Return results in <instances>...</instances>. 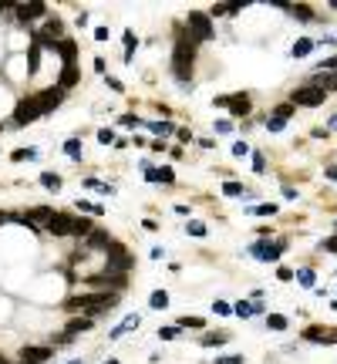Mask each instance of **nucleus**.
<instances>
[{"instance_id":"nucleus-49","label":"nucleus","mask_w":337,"mask_h":364,"mask_svg":"<svg viewBox=\"0 0 337 364\" xmlns=\"http://www.w3.org/2000/svg\"><path fill=\"white\" fill-rule=\"evenodd\" d=\"M67 364H81V361H67Z\"/></svg>"},{"instance_id":"nucleus-14","label":"nucleus","mask_w":337,"mask_h":364,"mask_svg":"<svg viewBox=\"0 0 337 364\" xmlns=\"http://www.w3.org/2000/svg\"><path fill=\"white\" fill-rule=\"evenodd\" d=\"M61 31H64V24L54 17V21L44 24V34H37V41H41V44H51V41H57V37H61Z\"/></svg>"},{"instance_id":"nucleus-8","label":"nucleus","mask_w":337,"mask_h":364,"mask_svg":"<svg viewBox=\"0 0 337 364\" xmlns=\"http://www.w3.org/2000/svg\"><path fill=\"white\" fill-rule=\"evenodd\" d=\"M34 102H37V108H41V115L54 112L57 105H61V88H47V91H41V95H34Z\"/></svg>"},{"instance_id":"nucleus-32","label":"nucleus","mask_w":337,"mask_h":364,"mask_svg":"<svg viewBox=\"0 0 337 364\" xmlns=\"http://www.w3.org/2000/svg\"><path fill=\"white\" fill-rule=\"evenodd\" d=\"M206 320L202 317H179V327H202Z\"/></svg>"},{"instance_id":"nucleus-3","label":"nucleus","mask_w":337,"mask_h":364,"mask_svg":"<svg viewBox=\"0 0 337 364\" xmlns=\"http://www.w3.org/2000/svg\"><path fill=\"white\" fill-rule=\"evenodd\" d=\"M105 253H108V273H125V270H132V266H135L132 253L125 250L122 243H115V239L108 243V250H105Z\"/></svg>"},{"instance_id":"nucleus-20","label":"nucleus","mask_w":337,"mask_h":364,"mask_svg":"<svg viewBox=\"0 0 337 364\" xmlns=\"http://www.w3.org/2000/svg\"><path fill=\"white\" fill-rule=\"evenodd\" d=\"M236 314H239V317H249V314H257L260 310V300H253V304H246V300H239V304H236Z\"/></svg>"},{"instance_id":"nucleus-7","label":"nucleus","mask_w":337,"mask_h":364,"mask_svg":"<svg viewBox=\"0 0 337 364\" xmlns=\"http://www.w3.org/2000/svg\"><path fill=\"white\" fill-rule=\"evenodd\" d=\"M37 115H41V108H37V102H34V95H31V98H24V102L14 108V125H27Z\"/></svg>"},{"instance_id":"nucleus-41","label":"nucleus","mask_w":337,"mask_h":364,"mask_svg":"<svg viewBox=\"0 0 337 364\" xmlns=\"http://www.w3.org/2000/svg\"><path fill=\"white\" fill-rule=\"evenodd\" d=\"M324 250L327 253H337V236L334 239H324Z\"/></svg>"},{"instance_id":"nucleus-18","label":"nucleus","mask_w":337,"mask_h":364,"mask_svg":"<svg viewBox=\"0 0 337 364\" xmlns=\"http://www.w3.org/2000/svg\"><path fill=\"white\" fill-rule=\"evenodd\" d=\"M74 81H78V68H74V64H64V71H61V91L71 88Z\"/></svg>"},{"instance_id":"nucleus-30","label":"nucleus","mask_w":337,"mask_h":364,"mask_svg":"<svg viewBox=\"0 0 337 364\" xmlns=\"http://www.w3.org/2000/svg\"><path fill=\"white\" fill-rule=\"evenodd\" d=\"M148 304H152V307H168V294H162V290H155Z\"/></svg>"},{"instance_id":"nucleus-22","label":"nucleus","mask_w":337,"mask_h":364,"mask_svg":"<svg viewBox=\"0 0 337 364\" xmlns=\"http://www.w3.org/2000/svg\"><path fill=\"white\" fill-rule=\"evenodd\" d=\"M64 152L78 162V159H81V138H67V142H64Z\"/></svg>"},{"instance_id":"nucleus-34","label":"nucleus","mask_w":337,"mask_h":364,"mask_svg":"<svg viewBox=\"0 0 337 364\" xmlns=\"http://www.w3.org/2000/svg\"><path fill=\"white\" fill-rule=\"evenodd\" d=\"M148 128H152L155 135H168V132H172V125H168V122H155V125H148Z\"/></svg>"},{"instance_id":"nucleus-29","label":"nucleus","mask_w":337,"mask_h":364,"mask_svg":"<svg viewBox=\"0 0 337 364\" xmlns=\"http://www.w3.org/2000/svg\"><path fill=\"white\" fill-rule=\"evenodd\" d=\"M85 189H95V193H112V186H105L98 179H85Z\"/></svg>"},{"instance_id":"nucleus-11","label":"nucleus","mask_w":337,"mask_h":364,"mask_svg":"<svg viewBox=\"0 0 337 364\" xmlns=\"http://www.w3.org/2000/svg\"><path fill=\"white\" fill-rule=\"evenodd\" d=\"M14 11H17V24H27V21L44 17L47 7H44V4H21V7H14Z\"/></svg>"},{"instance_id":"nucleus-6","label":"nucleus","mask_w":337,"mask_h":364,"mask_svg":"<svg viewBox=\"0 0 337 364\" xmlns=\"http://www.w3.org/2000/svg\"><path fill=\"white\" fill-rule=\"evenodd\" d=\"M47 233H54V236H78V216L54 213V219L47 223Z\"/></svg>"},{"instance_id":"nucleus-44","label":"nucleus","mask_w":337,"mask_h":364,"mask_svg":"<svg viewBox=\"0 0 337 364\" xmlns=\"http://www.w3.org/2000/svg\"><path fill=\"white\" fill-rule=\"evenodd\" d=\"M98 142H105V145H108V142H115V135H112V132H98Z\"/></svg>"},{"instance_id":"nucleus-17","label":"nucleus","mask_w":337,"mask_h":364,"mask_svg":"<svg viewBox=\"0 0 337 364\" xmlns=\"http://www.w3.org/2000/svg\"><path fill=\"white\" fill-rule=\"evenodd\" d=\"M91 327H95V320H91V317H81V320H71L64 334H67V337H74L78 330H91Z\"/></svg>"},{"instance_id":"nucleus-33","label":"nucleus","mask_w":337,"mask_h":364,"mask_svg":"<svg viewBox=\"0 0 337 364\" xmlns=\"http://www.w3.org/2000/svg\"><path fill=\"white\" fill-rule=\"evenodd\" d=\"M223 193H226V196H243V186H239V182H226Z\"/></svg>"},{"instance_id":"nucleus-28","label":"nucleus","mask_w":337,"mask_h":364,"mask_svg":"<svg viewBox=\"0 0 337 364\" xmlns=\"http://www.w3.org/2000/svg\"><path fill=\"white\" fill-rule=\"evenodd\" d=\"M267 324H270L273 330H283V327H287V317H283V314H270Z\"/></svg>"},{"instance_id":"nucleus-5","label":"nucleus","mask_w":337,"mask_h":364,"mask_svg":"<svg viewBox=\"0 0 337 364\" xmlns=\"http://www.w3.org/2000/svg\"><path fill=\"white\" fill-rule=\"evenodd\" d=\"M216 27L209 24V17L206 14H189V37L199 44V41H213Z\"/></svg>"},{"instance_id":"nucleus-38","label":"nucleus","mask_w":337,"mask_h":364,"mask_svg":"<svg viewBox=\"0 0 337 364\" xmlns=\"http://www.w3.org/2000/svg\"><path fill=\"white\" fill-rule=\"evenodd\" d=\"M233 152H236V155H246V152H249V145H246V142H236V145H233Z\"/></svg>"},{"instance_id":"nucleus-21","label":"nucleus","mask_w":337,"mask_h":364,"mask_svg":"<svg viewBox=\"0 0 337 364\" xmlns=\"http://www.w3.org/2000/svg\"><path fill=\"white\" fill-rule=\"evenodd\" d=\"M37 57H41V41L34 37V44H31V51H27V68L31 71H37Z\"/></svg>"},{"instance_id":"nucleus-23","label":"nucleus","mask_w":337,"mask_h":364,"mask_svg":"<svg viewBox=\"0 0 337 364\" xmlns=\"http://www.w3.org/2000/svg\"><path fill=\"white\" fill-rule=\"evenodd\" d=\"M128 327H138V314H132V317H125L122 324H118V327L112 330V337H118V334H125V330H128Z\"/></svg>"},{"instance_id":"nucleus-39","label":"nucleus","mask_w":337,"mask_h":364,"mask_svg":"<svg viewBox=\"0 0 337 364\" xmlns=\"http://www.w3.org/2000/svg\"><path fill=\"white\" fill-rule=\"evenodd\" d=\"M253 169H257V172H263V169H267V162H263V155H253Z\"/></svg>"},{"instance_id":"nucleus-24","label":"nucleus","mask_w":337,"mask_h":364,"mask_svg":"<svg viewBox=\"0 0 337 364\" xmlns=\"http://www.w3.org/2000/svg\"><path fill=\"white\" fill-rule=\"evenodd\" d=\"M253 216H277L280 209H277V203H263V206H257V209H249Z\"/></svg>"},{"instance_id":"nucleus-36","label":"nucleus","mask_w":337,"mask_h":364,"mask_svg":"<svg viewBox=\"0 0 337 364\" xmlns=\"http://www.w3.org/2000/svg\"><path fill=\"white\" fill-rule=\"evenodd\" d=\"M189 233H192V236H206V226H202V223H196V219H192V223H189Z\"/></svg>"},{"instance_id":"nucleus-13","label":"nucleus","mask_w":337,"mask_h":364,"mask_svg":"<svg viewBox=\"0 0 337 364\" xmlns=\"http://www.w3.org/2000/svg\"><path fill=\"white\" fill-rule=\"evenodd\" d=\"M290 115H293V105H277V112L267 118V128H270V132H280L283 122H287Z\"/></svg>"},{"instance_id":"nucleus-1","label":"nucleus","mask_w":337,"mask_h":364,"mask_svg":"<svg viewBox=\"0 0 337 364\" xmlns=\"http://www.w3.org/2000/svg\"><path fill=\"white\" fill-rule=\"evenodd\" d=\"M122 300V294H81V297H67L64 300V310H81V314H88V317H98L105 310H112L115 304Z\"/></svg>"},{"instance_id":"nucleus-42","label":"nucleus","mask_w":337,"mask_h":364,"mask_svg":"<svg viewBox=\"0 0 337 364\" xmlns=\"http://www.w3.org/2000/svg\"><path fill=\"white\" fill-rule=\"evenodd\" d=\"M229 310H233L229 304H223V300H216V314H229Z\"/></svg>"},{"instance_id":"nucleus-2","label":"nucleus","mask_w":337,"mask_h":364,"mask_svg":"<svg viewBox=\"0 0 337 364\" xmlns=\"http://www.w3.org/2000/svg\"><path fill=\"white\" fill-rule=\"evenodd\" d=\"M192 64H196V41L189 37V31H179V41L172 51V74L186 84V78H192Z\"/></svg>"},{"instance_id":"nucleus-4","label":"nucleus","mask_w":337,"mask_h":364,"mask_svg":"<svg viewBox=\"0 0 337 364\" xmlns=\"http://www.w3.org/2000/svg\"><path fill=\"white\" fill-rule=\"evenodd\" d=\"M324 102H327V91L317 88V84H303V88L293 91V105H303V108H317Z\"/></svg>"},{"instance_id":"nucleus-51","label":"nucleus","mask_w":337,"mask_h":364,"mask_svg":"<svg viewBox=\"0 0 337 364\" xmlns=\"http://www.w3.org/2000/svg\"><path fill=\"white\" fill-rule=\"evenodd\" d=\"M0 132H4V125H0Z\"/></svg>"},{"instance_id":"nucleus-10","label":"nucleus","mask_w":337,"mask_h":364,"mask_svg":"<svg viewBox=\"0 0 337 364\" xmlns=\"http://www.w3.org/2000/svg\"><path fill=\"white\" fill-rule=\"evenodd\" d=\"M216 105L229 108L233 115H249V95H229V98H219Z\"/></svg>"},{"instance_id":"nucleus-31","label":"nucleus","mask_w":337,"mask_h":364,"mask_svg":"<svg viewBox=\"0 0 337 364\" xmlns=\"http://www.w3.org/2000/svg\"><path fill=\"white\" fill-rule=\"evenodd\" d=\"M297 280H300L303 287H314V270H307V266H303V270L297 273Z\"/></svg>"},{"instance_id":"nucleus-35","label":"nucleus","mask_w":337,"mask_h":364,"mask_svg":"<svg viewBox=\"0 0 337 364\" xmlns=\"http://www.w3.org/2000/svg\"><path fill=\"white\" fill-rule=\"evenodd\" d=\"M290 11L297 14L300 21H310V17H314V11H310V7H290Z\"/></svg>"},{"instance_id":"nucleus-16","label":"nucleus","mask_w":337,"mask_h":364,"mask_svg":"<svg viewBox=\"0 0 337 364\" xmlns=\"http://www.w3.org/2000/svg\"><path fill=\"white\" fill-rule=\"evenodd\" d=\"M57 54L64 57V64H74V57H78V44H74V41H61V44H57Z\"/></svg>"},{"instance_id":"nucleus-45","label":"nucleus","mask_w":337,"mask_h":364,"mask_svg":"<svg viewBox=\"0 0 337 364\" xmlns=\"http://www.w3.org/2000/svg\"><path fill=\"white\" fill-rule=\"evenodd\" d=\"M330 128H337V115L330 118V122H327V132H330Z\"/></svg>"},{"instance_id":"nucleus-27","label":"nucleus","mask_w":337,"mask_h":364,"mask_svg":"<svg viewBox=\"0 0 337 364\" xmlns=\"http://www.w3.org/2000/svg\"><path fill=\"white\" fill-rule=\"evenodd\" d=\"M34 155H37V148H17V152H14V162H31Z\"/></svg>"},{"instance_id":"nucleus-26","label":"nucleus","mask_w":337,"mask_h":364,"mask_svg":"<svg viewBox=\"0 0 337 364\" xmlns=\"http://www.w3.org/2000/svg\"><path fill=\"white\" fill-rule=\"evenodd\" d=\"M226 341H229V334L219 330V334H206V341H202V344H206V347H216V344H226Z\"/></svg>"},{"instance_id":"nucleus-47","label":"nucleus","mask_w":337,"mask_h":364,"mask_svg":"<svg viewBox=\"0 0 337 364\" xmlns=\"http://www.w3.org/2000/svg\"><path fill=\"white\" fill-rule=\"evenodd\" d=\"M105 364H122V361H115V357H112V361H105Z\"/></svg>"},{"instance_id":"nucleus-9","label":"nucleus","mask_w":337,"mask_h":364,"mask_svg":"<svg viewBox=\"0 0 337 364\" xmlns=\"http://www.w3.org/2000/svg\"><path fill=\"white\" fill-rule=\"evenodd\" d=\"M283 250H287V243H283V239H277V243H267V239H263V243L253 246V256H260V260H277Z\"/></svg>"},{"instance_id":"nucleus-46","label":"nucleus","mask_w":337,"mask_h":364,"mask_svg":"<svg viewBox=\"0 0 337 364\" xmlns=\"http://www.w3.org/2000/svg\"><path fill=\"white\" fill-rule=\"evenodd\" d=\"M327 175H330V179H334V182H337V169H327Z\"/></svg>"},{"instance_id":"nucleus-50","label":"nucleus","mask_w":337,"mask_h":364,"mask_svg":"<svg viewBox=\"0 0 337 364\" xmlns=\"http://www.w3.org/2000/svg\"><path fill=\"white\" fill-rule=\"evenodd\" d=\"M0 11H4V4H0Z\"/></svg>"},{"instance_id":"nucleus-48","label":"nucleus","mask_w":337,"mask_h":364,"mask_svg":"<svg viewBox=\"0 0 337 364\" xmlns=\"http://www.w3.org/2000/svg\"><path fill=\"white\" fill-rule=\"evenodd\" d=\"M0 364H7V361H4V354H0Z\"/></svg>"},{"instance_id":"nucleus-40","label":"nucleus","mask_w":337,"mask_h":364,"mask_svg":"<svg viewBox=\"0 0 337 364\" xmlns=\"http://www.w3.org/2000/svg\"><path fill=\"white\" fill-rule=\"evenodd\" d=\"M277 277H280V280H290L293 270H290V266H280V270H277Z\"/></svg>"},{"instance_id":"nucleus-43","label":"nucleus","mask_w":337,"mask_h":364,"mask_svg":"<svg viewBox=\"0 0 337 364\" xmlns=\"http://www.w3.org/2000/svg\"><path fill=\"white\" fill-rule=\"evenodd\" d=\"M158 334H162V337L168 341V337H176V334H179V327H165V330H158Z\"/></svg>"},{"instance_id":"nucleus-19","label":"nucleus","mask_w":337,"mask_h":364,"mask_svg":"<svg viewBox=\"0 0 337 364\" xmlns=\"http://www.w3.org/2000/svg\"><path fill=\"white\" fill-rule=\"evenodd\" d=\"M41 182H44V189H51V193L61 189V175H57V172H41Z\"/></svg>"},{"instance_id":"nucleus-12","label":"nucleus","mask_w":337,"mask_h":364,"mask_svg":"<svg viewBox=\"0 0 337 364\" xmlns=\"http://www.w3.org/2000/svg\"><path fill=\"white\" fill-rule=\"evenodd\" d=\"M54 354V347H24L21 351V364H44Z\"/></svg>"},{"instance_id":"nucleus-25","label":"nucleus","mask_w":337,"mask_h":364,"mask_svg":"<svg viewBox=\"0 0 337 364\" xmlns=\"http://www.w3.org/2000/svg\"><path fill=\"white\" fill-rule=\"evenodd\" d=\"M310 47H314V41H307V37L297 41V44H293V57H307L310 54Z\"/></svg>"},{"instance_id":"nucleus-37","label":"nucleus","mask_w":337,"mask_h":364,"mask_svg":"<svg viewBox=\"0 0 337 364\" xmlns=\"http://www.w3.org/2000/svg\"><path fill=\"white\" fill-rule=\"evenodd\" d=\"M216 364H243V357H239V354H233V357H216Z\"/></svg>"},{"instance_id":"nucleus-15","label":"nucleus","mask_w":337,"mask_h":364,"mask_svg":"<svg viewBox=\"0 0 337 364\" xmlns=\"http://www.w3.org/2000/svg\"><path fill=\"white\" fill-rule=\"evenodd\" d=\"M303 337H307V341H337V330H324V327H307L303 330Z\"/></svg>"}]
</instances>
